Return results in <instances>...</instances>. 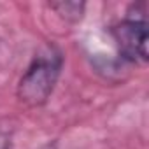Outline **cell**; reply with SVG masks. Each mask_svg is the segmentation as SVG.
<instances>
[{
  "label": "cell",
  "mask_w": 149,
  "mask_h": 149,
  "mask_svg": "<svg viewBox=\"0 0 149 149\" xmlns=\"http://www.w3.org/2000/svg\"><path fill=\"white\" fill-rule=\"evenodd\" d=\"M61 67L63 56L56 47L46 46L42 51H39L26 72L23 74V77L19 79V100L30 107H39L46 104L58 83Z\"/></svg>",
  "instance_id": "obj_1"
},
{
  "label": "cell",
  "mask_w": 149,
  "mask_h": 149,
  "mask_svg": "<svg viewBox=\"0 0 149 149\" xmlns=\"http://www.w3.org/2000/svg\"><path fill=\"white\" fill-rule=\"evenodd\" d=\"M119 53L130 61H147V23L144 16H132L114 28Z\"/></svg>",
  "instance_id": "obj_2"
},
{
  "label": "cell",
  "mask_w": 149,
  "mask_h": 149,
  "mask_svg": "<svg viewBox=\"0 0 149 149\" xmlns=\"http://www.w3.org/2000/svg\"><path fill=\"white\" fill-rule=\"evenodd\" d=\"M51 9H54L61 18H65L68 21H79L84 14L83 2H53Z\"/></svg>",
  "instance_id": "obj_3"
},
{
  "label": "cell",
  "mask_w": 149,
  "mask_h": 149,
  "mask_svg": "<svg viewBox=\"0 0 149 149\" xmlns=\"http://www.w3.org/2000/svg\"><path fill=\"white\" fill-rule=\"evenodd\" d=\"M0 149H11V140H9V135L0 130Z\"/></svg>",
  "instance_id": "obj_4"
}]
</instances>
